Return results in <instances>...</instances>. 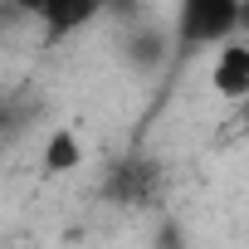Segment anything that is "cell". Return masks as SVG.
I'll list each match as a JSON object with an SVG mask.
<instances>
[{"label": "cell", "mask_w": 249, "mask_h": 249, "mask_svg": "<svg viewBox=\"0 0 249 249\" xmlns=\"http://www.w3.org/2000/svg\"><path fill=\"white\" fill-rule=\"evenodd\" d=\"M210 88L225 103H249V39H230L210 59Z\"/></svg>", "instance_id": "cell-4"}, {"label": "cell", "mask_w": 249, "mask_h": 249, "mask_svg": "<svg viewBox=\"0 0 249 249\" xmlns=\"http://www.w3.org/2000/svg\"><path fill=\"white\" fill-rule=\"evenodd\" d=\"M0 10H15V0H0Z\"/></svg>", "instance_id": "cell-7"}, {"label": "cell", "mask_w": 249, "mask_h": 249, "mask_svg": "<svg viewBox=\"0 0 249 249\" xmlns=\"http://www.w3.org/2000/svg\"><path fill=\"white\" fill-rule=\"evenodd\" d=\"M171 49H176V44H171V35H166L161 25H132V30H127V44H122V54H127L132 69H157Z\"/></svg>", "instance_id": "cell-5"}, {"label": "cell", "mask_w": 249, "mask_h": 249, "mask_svg": "<svg viewBox=\"0 0 249 249\" xmlns=\"http://www.w3.org/2000/svg\"><path fill=\"white\" fill-rule=\"evenodd\" d=\"M103 10H107V0H15V15L35 20L49 44H59L69 35H83Z\"/></svg>", "instance_id": "cell-2"}, {"label": "cell", "mask_w": 249, "mask_h": 249, "mask_svg": "<svg viewBox=\"0 0 249 249\" xmlns=\"http://www.w3.org/2000/svg\"><path fill=\"white\" fill-rule=\"evenodd\" d=\"M78 161H83V142L73 132H49V142H44V176H69V171H78Z\"/></svg>", "instance_id": "cell-6"}, {"label": "cell", "mask_w": 249, "mask_h": 249, "mask_svg": "<svg viewBox=\"0 0 249 249\" xmlns=\"http://www.w3.org/2000/svg\"><path fill=\"white\" fill-rule=\"evenodd\" d=\"M157 191H161V166H157L147 152L122 157V161L112 166L107 186H103V196H107V200H117V205H152V200H157Z\"/></svg>", "instance_id": "cell-3"}, {"label": "cell", "mask_w": 249, "mask_h": 249, "mask_svg": "<svg viewBox=\"0 0 249 249\" xmlns=\"http://www.w3.org/2000/svg\"><path fill=\"white\" fill-rule=\"evenodd\" d=\"M249 30V0H176V49H220L244 39Z\"/></svg>", "instance_id": "cell-1"}]
</instances>
